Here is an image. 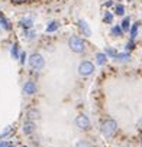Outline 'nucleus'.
Instances as JSON below:
<instances>
[{
  "mask_svg": "<svg viewBox=\"0 0 142 147\" xmlns=\"http://www.w3.org/2000/svg\"><path fill=\"white\" fill-rule=\"evenodd\" d=\"M68 46H70L71 51H74L76 53H83L86 51V43L79 36H71L70 40H68Z\"/></svg>",
  "mask_w": 142,
  "mask_h": 147,
  "instance_id": "obj_1",
  "label": "nucleus"
},
{
  "mask_svg": "<svg viewBox=\"0 0 142 147\" xmlns=\"http://www.w3.org/2000/svg\"><path fill=\"white\" fill-rule=\"evenodd\" d=\"M116 130H117V123H116L115 120H110V118H109V120H106V121L102 123L100 131H102L103 136L110 137V136H113V134L116 133Z\"/></svg>",
  "mask_w": 142,
  "mask_h": 147,
  "instance_id": "obj_2",
  "label": "nucleus"
},
{
  "mask_svg": "<svg viewBox=\"0 0 142 147\" xmlns=\"http://www.w3.org/2000/svg\"><path fill=\"white\" fill-rule=\"evenodd\" d=\"M28 62H29V66H31L32 69H36V71L42 69L44 65H45V59L42 58L41 53H32V55L28 58Z\"/></svg>",
  "mask_w": 142,
  "mask_h": 147,
  "instance_id": "obj_3",
  "label": "nucleus"
},
{
  "mask_svg": "<svg viewBox=\"0 0 142 147\" xmlns=\"http://www.w3.org/2000/svg\"><path fill=\"white\" fill-rule=\"evenodd\" d=\"M93 71H94V65L91 62H89V61H83L80 63V66H79V74L83 75V77L90 75V74H93Z\"/></svg>",
  "mask_w": 142,
  "mask_h": 147,
  "instance_id": "obj_4",
  "label": "nucleus"
},
{
  "mask_svg": "<svg viewBox=\"0 0 142 147\" xmlns=\"http://www.w3.org/2000/svg\"><path fill=\"white\" fill-rule=\"evenodd\" d=\"M22 91H23L25 95H33V94L38 91V87H36V84H35L33 81H26V82L23 84Z\"/></svg>",
  "mask_w": 142,
  "mask_h": 147,
  "instance_id": "obj_5",
  "label": "nucleus"
},
{
  "mask_svg": "<svg viewBox=\"0 0 142 147\" xmlns=\"http://www.w3.org/2000/svg\"><path fill=\"white\" fill-rule=\"evenodd\" d=\"M76 124H77V127L81 128V130H89V128H90V120H89L86 115H83V114L76 118Z\"/></svg>",
  "mask_w": 142,
  "mask_h": 147,
  "instance_id": "obj_6",
  "label": "nucleus"
},
{
  "mask_svg": "<svg viewBox=\"0 0 142 147\" xmlns=\"http://www.w3.org/2000/svg\"><path fill=\"white\" fill-rule=\"evenodd\" d=\"M79 28H80V30H81V33L84 36H91V29H90V26H89V23L86 20L80 19L79 20Z\"/></svg>",
  "mask_w": 142,
  "mask_h": 147,
  "instance_id": "obj_7",
  "label": "nucleus"
},
{
  "mask_svg": "<svg viewBox=\"0 0 142 147\" xmlns=\"http://www.w3.org/2000/svg\"><path fill=\"white\" fill-rule=\"evenodd\" d=\"M22 131H23L26 136L33 134V131H35V123H33V121H31V120L25 121V123H23V127H22Z\"/></svg>",
  "mask_w": 142,
  "mask_h": 147,
  "instance_id": "obj_8",
  "label": "nucleus"
},
{
  "mask_svg": "<svg viewBox=\"0 0 142 147\" xmlns=\"http://www.w3.org/2000/svg\"><path fill=\"white\" fill-rule=\"evenodd\" d=\"M19 26L23 28V29H31V28L33 26L32 18H22V19L19 20Z\"/></svg>",
  "mask_w": 142,
  "mask_h": 147,
  "instance_id": "obj_9",
  "label": "nucleus"
},
{
  "mask_svg": "<svg viewBox=\"0 0 142 147\" xmlns=\"http://www.w3.org/2000/svg\"><path fill=\"white\" fill-rule=\"evenodd\" d=\"M115 59H116L117 62H128V61H130V55H129L128 52H123V53H116Z\"/></svg>",
  "mask_w": 142,
  "mask_h": 147,
  "instance_id": "obj_10",
  "label": "nucleus"
},
{
  "mask_svg": "<svg viewBox=\"0 0 142 147\" xmlns=\"http://www.w3.org/2000/svg\"><path fill=\"white\" fill-rule=\"evenodd\" d=\"M26 115H28V120H31V121H33V120H36V118H39V111H38L36 108H31V110H28V113H26Z\"/></svg>",
  "mask_w": 142,
  "mask_h": 147,
  "instance_id": "obj_11",
  "label": "nucleus"
},
{
  "mask_svg": "<svg viewBox=\"0 0 142 147\" xmlns=\"http://www.w3.org/2000/svg\"><path fill=\"white\" fill-rule=\"evenodd\" d=\"M0 26H2L5 30H12V23H10V20L9 19H6L5 16L0 19Z\"/></svg>",
  "mask_w": 142,
  "mask_h": 147,
  "instance_id": "obj_12",
  "label": "nucleus"
},
{
  "mask_svg": "<svg viewBox=\"0 0 142 147\" xmlns=\"http://www.w3.org/2000/svg\"><path fill=\"white\" fill-rule=\"evenodd\" d=\"M106 61H107V56H106L104 52H99V53L96 55V62H97L99 65H104Z\"/></svg>",
  "mask_w": 142,
  "mask_h": 147,
  "instance_id": "obj_13",
  "label": "nucleus"
},
{
  "mask_svg": "<svg viewBox=\"0 0 142 147\" xmlns=\"http://www.w3.org/2000/svg\"><path fill=\"white\" fill-rule=\"evenodd\" d=\"M58 28H59V23L54 20V22H49V23H48V26H46V29H45V30H46L48 33H52V32H55Z\"/></svg>",
  "mask_w": 142,
  "mask_h": 147,
  "instance_id": "obj_14",
  "label": "nucleus"
},
{
  "mask_svg": "<svg viewBox=\"0 0 142 147\" xmlns=\"http://www.w3.org/2000/svg\"><path fill=\"white\" fill-rule=\"evenodd\" d=\"M10 55H12V58L13 59H19V45L18 43H13L12 45V49H10Z\"/></svg>",
  "mask_w": 142,
  "mask_h": 147,
  "instance_id": "obj_15",
  "label": "nucleus"
},
{
  "mask_svg": "<svg viewBox=\"0 0 142 147\" xmlns=\"http://www.w3.org/2000/svg\"><path fill=\"white\" fill-rule=\"evenodd\" d=\"M35 32L32 30V28L31 29H25V32H23V38L25 39H28V40H32V39H35Z\"/></svg>",
  "mask_w": 142,
  "mask_h": 147,
  "instance_id": "obj_16",
  "label": "nucleus"
},
{
  "mask_svg": "<svg viewBox=\"0 0 142 147\" xmlns=\"http://www.w3.org/2000/svg\"><path fill=\"white\" fill-rule=\"evenodd\" d=\"M110 33H112L113 36H122V35H123V30H122L120 26H113L112 30H110Z\"/></svg>",
  "mask_w": 142,
  "mask_h": 147,
  "instance_id": "obj_17",
  "label": "nucleus"
},
{
  "mask_svg": "<svg viewBox=\"0 0 142 147\" xmlns=\"http://www.w3.org/2000/svg\"><path fill=\"white\" fill-rule=\"evenodd\" d=\"M138 28H139V22L133 23V26L130 28V39H135L138 35Z\"/></svg>",
  "mask_w": 142,
  "mask_h": 147,
  "instance_id": "obj_18",
  "label": "nucleus"
},
{
  "mask_svg": "<svg viewBox=\"0 0 142 147\" xmlns=\"http://www.w3.org/2000/svg\"><path fill=\"white\" fill-rule=\"evenodd\" d=\"M129 26H130V18H125L123 19V22H122V30L125 32V30H129Z\"/></svg>",
  "mask_w": 142,
  "mask_h": 147,
  "instance_id": "obj_19",
  "label": "nucleus"
},
{
  "mask_svg": "<svg viewBox=\"0 0 142 147\" xmlns=\"http://www.w3.org/2000/svg\"><path fill=\"white\" fill-rule=\"evenodd\" d=\"M103 20H104V23H107V25L113 23V15H112L110 12H106V13H104V18H103Z\"/></svg>",
  "mask_w": 142,
  "mask_h": 147,
  "instance_id": "obj_20",
  "label": "nucleus"
},
{
  "mask_svg": "<svg viewBox=\"0 0 142 147\" xmlns=\"http://www.w3.org/2000/svg\"><path fill=\"white\" fill-rule=\"evenodd\" d=\"M115 12H116L117 16H123V15H125V7H123V5H116Z\"/></svg>",
  "mask_w": 142,
  "mask_h": 147,
  "instance_id": "obj_21",
  "label": "nucleus"
},
{
  "mask_svg": "<svg viewBox=\"0 0 142 147\" xmlns=\"http://www.w3.org/2000/svg\"><path fill=\"white\" fill-rule=\"evenodd\" d=\"M104 53H106V56H110V58H115L117 52H116V51H115L113 48H106V49H104Z\"/></svg>",
  "mask_w": 142,
  "mask_h": 147,
  "instance_id": "obj_22",
  "label": "nucleus"
},
{
  "mask_svg": "<svg viewBox=\"0 0 142 147\" xmlns=\"http://www.w3.org/2000/svg\"><path fill=\"white\" fill-rule=\"evenodd\" d=\"M135 48V42H133V39H130L128 43H126V51H132Z\"/></svg>",
  "mask_w": 142,
  "mask_h": 147,
  "instance_id": "obj_23",
  "label": "nucleus"
},
{
  "mask_svg": "<svg viewBox=\"0 0 142 147\" xmlns=\"http://www.w3.org/2000/svg\"><path fill=\"white\" fill-rule=\"evenodd\" d=\"M10 131H12V127H6V128H5V131H3L2 134H0V138H3V137H6V136H8V134H9Z\"/></svg>",
  "mask_w": 142,
  "mask_h": 147,
  "instance_id": "obj_24",
  "label": "nucleus"
},
{
  "mask_svg": "<svg viewBox=\"0 0 142 147\" xmlns=\"http://www.w3.org/2000/svg\"><path fill=\"white\" fill-rule=\"evenodd\" d=\"M26 58H28V56H26V53H25V52H22V53L19 55V61H20V63H22V65L25 63V61H26Z\"/></svg>",
  "mask_w": 142,
  "mask_h": 147,
  "instance_id": "obj_25",
  "label": "nucleus"
},
{
  "mask_svg": "<svg viewBox=\"0 0 142 147\" xmlns=\"http://www.w3.org/2000/svg\"><path fill=\"white\" fill-rule=\"evenodd\" d=\"M76 147H90V144H89L87 141H79Z\"/></svg>",
  "mask_w": 142,
  "mask_h": 147,
  "instance_id": "obj_26",
  "label": "nucleus"
},
{
  "mask_svg": "<svg viewBox=\"0 0 142 147\" xmlns=\"http://www.w3.org/2000/svg\"><path fill=\"white\" fill-rule=\"evenodd\" d=\"M12 2H13L15 5H23V3L28 2V0H12Z\"/></svg>",
  "mask_w": 142,
  "mask_h": 147,
  "instance_id": "obj_27",
  "label": "nucleus"
},
{
  "mask_svg": "<svg viewBox=\"0 0 142 147\" xmlns=\"http://www.w3.org/2000/svg\"><path fill=\"white\" fill-rule=\"evenodd\" d=\"M8 144H9L8 141H0V147H6Z\"/></svg>",
  "mask_w": 142,
  "mask_h": 147,
  "instance_id": "obj_28",
  "label": "nucleus"
},
{
  "mask_svg": "<svg viewBox=\"0 0 142 147\" xmlns=\"http://www.w3.org/2000/svg\"><path fill=\"white\" fill-rule=\"evenodd\" d=\"M3 18V13H2V10H0V19H2Z\"/></svg>",
  "mask_w": 142,
  "mask_h": 147,
  "instance_id": "obj_29",
  "label": "nucleus"
},
{
  "mask_svg": "<svg viewBox=\"0 0 142 147\" xmlns=\"http://www.w3.org/2000/svg\"><path fill=\"white\" fill-rule=\"evenodd\" d=\"M6 147H15V146H12V144H8V146H6Z\"/></svg>",
  "mask_w": 142,
  "mask_h": 147,
  "instance_id": "obj_30",
  "label": "nucleus"
},
{
  "mask_svg": "<svg viewBox=\"0 0 142 147\" xmlns=\"http://www.w3.org/2000/svg\"><path fill=\"white\" fill-rule=\"evenodd\" d=\"M20 147H28V146H20Z\"/></svg>",
  "mask_w": 142,
  "mask_h": 147,
  "instance_id": "obj_31",
  "label": "nucleus"
},
{
  "mask_svg": "<svg viewBox=\"0 0 142 147\" xmlns=\"http://www.w3.org/2000/svg\"><path fill=\"white\" fill-rule=\"evenodd\" d=\"M141 146H142V143H141Z\"/></svg>",
  "mask_w": 142,
  "mask_h": 147,
  "instance_id": "obj_32",
  "label": "nucleus"
}]
</instances>
